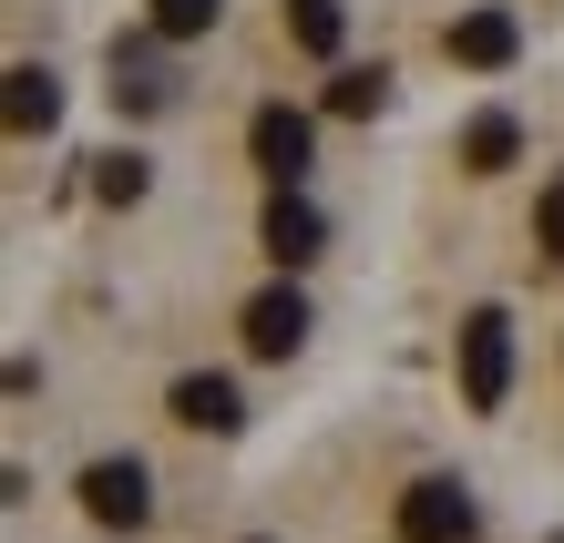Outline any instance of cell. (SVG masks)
Returning <instances> with one entry per match:
<instances>
[{"label": "cell", "instance_id": "15", "mask_svg": "<svg viewBox=\"0 0 564 543\" xmlns=\"http://www.w3.org/2000/svg\"><path fill=\"white\" fill-rule=\"evenodd\" d=\"M534 247H544V257L564 267V175H554V185L534 195Z\"/></svg>", "mask_w": 564, "mask_h": 543}, {"label": "cell", "instance_id": "9", "mask_svg": "<svg viewBox=\"0 0 564 543\" xmlns=\"http://www.w3.org/2000/svg\"><path fill=\"white\" fill-rule=\"evenodd\" d=\"M52 123H62V83L42 73V62H21L11 73V133L31 144V133H52Z\"/></svg>", "mask_w": 564, "mask_h": 543}, {"label": "cell", "instance_id": "3", "mask_svg": "<svg viewBox=\"0 0 564 543\" xmlns=\"http://www.w3.org/2000/svg\"><path fill=\"white\" fill-rule=\"evenodd\" d=\"M83 513L104 523V533H134L144 513H154V482H144V461L123 452V461H93L83 471Z\"/></svg>", "mask_w": 564, "mask_h": 543}, {"label": "cell", "instance_id": "10", "mask_svg": "<svg viewBox=\"0 0 564 543\" xmlns=\"http://www.w3.org/2000/svg\"><path fill=\"white\" fill-rule=\"evenodd\" d=\"M513 154H523V123H513V113H473V133H462V164H473V175H503Z\"/></svg>", "mask_w": 564, "mask_h": 543}, {"label": "cell", "instance_id": "5", "mask_svg": "<svg viewBox=\"0 0 564 543\" xmlns=\"http://www.w3.org/2000/svg\"><path fill=\"white\" fill-rule=\"evenodd\" d=\"M442 42H452V62H462V73H503V62L523 52V21H513V11H462Z\"/></svg>", "mask_w": 564, "mask_h": 543}, {"label": "cell", "instance_id": "12", "mask_svg": "<svg viewBox=\"0 0 564 543\" xmlns=\"http://www.w3.org/2000/svg\"><path fill=\"white\" fill-rule=\"evenodd\" d=\"M216 11H226V0H154L144 31H154V42H195V31H216Z\"/></svg>", "mask_w": 564, "mask_h": 543}, {"label": "cell", "instance_id": "1", "mask_svg": "<svg viewBox=\"0 0 564 543\" xmlns=\"http://www.w3.org/2000/svg\"><path fill=\"white\" fill-rule=\"evenodd\" d=\"M462 400H473V411H503L513 400V318L503 308L462 318Z\"/></svg>", "mask_w": 564, "mask_h": 543}, {"label": "cell", "instance_id": "7", "mask_svg": "<svg viewBox=\"0 0 564 543\" xmlns=\"http://www.w3.org/2000/svg\"><path fill=\"white\" fill-rule=\"evenodd\" d=\"M318 236H328L318 206H308L297 185H278V206H268V226H257V247H268L278 267H308V257H318Z\"/></svg>", "mask_w": 564, "mask_h": 543}, {"label": "cell", "instance_id": "6", "mask_svg": "<svg viewBox=\"0 0 564 543\" xmlns=\"http://www.w3.org/2000/svg\"><path fill=\"white\" fill-rule=\"evenodd\" d=\"M237 328H247V349H257V359H288L297 338H308V297H297V287H268V297H247V318H237Z\"/></svg>", "mask_w": 564, "mask_h": 543}, {"label": "cell", "instance_id": "8", "mask_svg": "<svg viewBox=\"0 0 564 543\" xmlns=\"http://www.w3.org/2000/svg\"><path fill=\"white\" fill-rule=\"evenodd\" d=\"M175 421L185 431H237V380H216V369H195V380H175Z\"/></svg>", "mask_w": 564, "mask_h": 543}, {"label": "cell", "instance_id": "13", "mask_svg": "<svg viewBox=\"0 0 564 543\" xmlns=\"http://www.w3.org/2000/svg\"><path fill=\"white\" fill-rule=\"evenodd\" d=\"M380 104H390V73H380V62H370V73H339V83H328V113H349V123L380 113Z\"/></svg>", "mask_w": 564, "mask_h": 543}, {"label": "cell", "instance_id": "11", "mask_svg": "<svg viewBox=\"0 0 564 543\" xmlns=\"http://www.w3.org/2000/svg\"><path fill=\"white\" fill-rule=\"evenodd\" d=\"M288 42L328 62V52H339V0H288Z\"/></svg>", "mask_w": 564, "mask_h": 543}, {"label": "cell", "instance_id": "14", "mask_svg": "<svg viewBox=\"0 0 564 543\" xmlns=\"http://www.w3.org/2000/svg\"><path fill=\"white\" fill-rule=\"evenodd\" d=\"M93 195H104V206H134L144 195V154H93Z\"/></svg>", "mask_w": 564, "mask_h": 543}, {"label": "cell", "instance_id": "2", "mask_svg": "<svg viewBox=\"0 0 564 543\" xmlns=\"http://www.w3.org/2000/svg\"><path fill=\"white\" fill-rule=\"evenodd\" d=\"M473 492L452 482V471H421V482L401 492V543H473Z\"/></svg>", "mask_w": 564, "mask_h": 543}, {"label": "cell", "instance_id": "4", "mask_svg": "<svg viewBox=\"0 0 564 543\" xmlns=\"http://www.w3.org/2000/svg\"><path fill=\"white\" fill-rule=\"evenodd\" d=\"M308 144H318V123H308V113H288V104H257V123H247V154L268 164L278 185H297V175H308Z\"/></svg>", "mask_w": 564, "mask_h": 543}]
</instances>
